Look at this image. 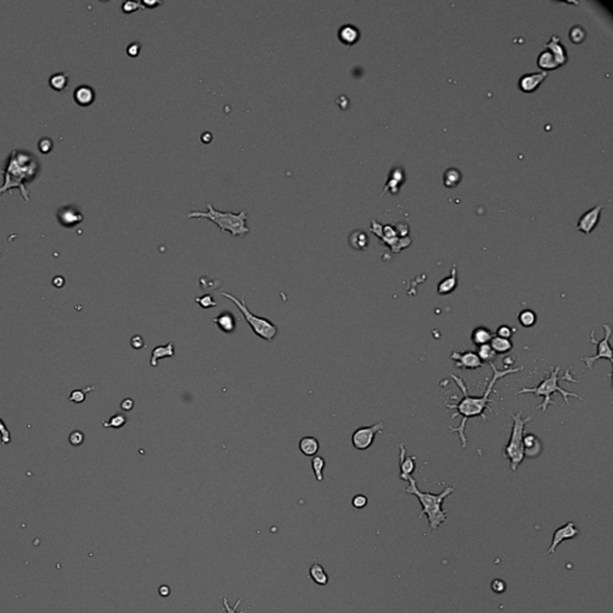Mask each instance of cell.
I'll return each mask as SVG.
<instances>
[{
	"label": "cell",
	"instance_id": "7402d4cb",
	"mask_svg": "<svg viewBox=\"0 0 613 613\" xmlns=\"http://www.w3.org/2000/svg\"><path fill=\"white\" fill-rule=\"evenodd\" d=\"M458 287V270L457 265H453L451 270V274L442 279L437 285V293L440 295H449L452 294Z\"/></svg>",
	"mask_w": 613,
	"mask_h": 613
},
{
	"label": "cell",
	"instance_id": "2e32d148",
	"mask_svg": "<svg viewBox=\"0 0 613 613\" xmlns=\"http://www.w3.org/2000/svg\"><path fill=\"white\" fill-rule=\"evenodd\" d=\"M547 77V72L540 71V72H532V74H526L521 76L519 79V87L524 92H533L534 90L538 89V86L541 84V81Z\"/></svg>",
	"mask_w": 613,
	"mask_h": 613
},
{
	"label": "cell",
	"instance_id": "44dd1931",
	"mask_svg": "<svg viewBox=\"0 0 613 613\" xmlns=\"http://www.w3.org/2000/svg\"><path fill=\"white\" fill-rule=\"evenodd\" d=\"M75 102L80 107H87L95 101V91L91 86L80 85L74 92Z\"/></svg>",
	"mask_w": 613,
	"mask_h": 613
},
{
	"label": "cell",
	"instance_id": "7bdbcfd3",
	"mask_svg": "<svg viewBox=\"0 0 613 613\" xmlns=\"http://www.w3.org/2000/svg\"><path fill=\"white\" fill-rule=\"evenodd\" d=\"M52 148H53V142H52L51 139L43 138V139H41L40 142H39V150L42 153L46 154V153H51Z\"/></svg>",
	"mask_w": 613,
	"mask_h": 613
},
{
	"label": "cell",
	"instance_id": "f6af8a7d",
	"mask_svg": "<svg viewBox=\"0 0 613 613\" xmlns=\"http://www.w3.org/2000/svg\"><path fill=\"white\" fill-rule=\"evenodd\" d=\"M131 346H132L134 350L143 349V347L145 346V341L144 339H143L142 335H139V334L133 335L132 339H131Z\"/></svg>",
	"mask_w": 613,
	"mask_h": 613
},
{
	"label": "cell",
	"instance_id": "52a82bcc",
	"mask_svg": "<svg viewBox=\"0 0 613 613\" xmlns=\"http://www.w3.org/2000/svg\"><path fill=\"white\" fill-rule=\"evenodd\" d=\"M221 296L230 300L233 305L240 309L241 313L243 314L244 319H246L247 321V323L250 326L252 331L258 335L259 338H261V339H264L266 341H272L274 338L277 337V334H278V328H277V326L274 325L272 321L266 319V317H260V316L254 315L252 311L248 309L246 301H244L243 299L240 300V299H237V297L233 296V295L228 294V293H221Z\"/></svg>",
	"mask_w": 613,
	"mask_h": 613
},
{
	"label": "cell",
	"instance_id": "9c48e42d",
	"mask_svg": "<svg viewBox=\"0 0 613 613\" xmlns=\"http://www.w3.org/2000/svg\"><path fill=\"white\" fill-rule=\"evenodd\" d=\"M383 429H384L383 422L375 423V424L370 425V427L358 428L357 430H355V433L352 434V437H351L352 446L355 447L357 451H366V449H369L370 447L373 446L376 436H378L379 434H381L382 431H383Z\"/></svg>",
	"mask_w": 613,
	"mask_h": 613
},
{
	"label": "cell",
	"instance_id": "b9f144b4",
	"mask_svg": "<svg viewBox=\"0 0 613 613\" xmlns=\"http://www.w3.org/2000/svg\"><path fill=\"white\" fill-rule=\"evenodd\" d=\"M69 441L74 447L80 446L81 443L84 442V434L81 433V431H74V433H71V435H70Z\"/></svg>",
	"mask_w": 613,
	"mask_h": 613
},
{
	"label": "cell",
	"instance_id": "4fadbf2b",
	"mask_svg": "<svg viewBox=\"0 0 613 613\" xmlns=\"http://www.w3.org/2000/svg\"><path fill=\"white\" fill-rule=\"evenodd\" d=\"M601 210H603V205H598L586 211L577 222L576 229L581 232L587 233V235L591 233L594 230V228L597 227L598 222H599Z\"/></svg>",
	"mask_w": 613,
	"mask_h": 613
},
{
	"label": "cell",
	"instance_id": "d6986e66",
	"mask_svg": "<svg viewBox=\"0 0 613 613\" xmlns=\"http://www.w3.org/2000/svg\"><path fill=\"white\" fill-rule=\"evenodd\" d=\"M544 47L554 55L559 65L565 64V61H567V49H565L564 45L560 42L558 36H556V35L551 36V39L545 43Z\"/></svg>",
	"mask_w": 613,
	"mask_h": 613
},
{
	"label": "cell",
	"instance_id": "681fc988",
	"mask_svg": "<svg viewBox=\"0 0 613 613\" xmlns=\"http://www.w3.org/2000/svg\"><path fill=\"white\" fill-rule=\"evenodd\" d=\"M158 594L160 595V597L167 598V597H169V595H170V588H169V587L165 586V585L160 586L159 588H158Z\"/></svg>",
	"mask_w": 613,
	"mask_h": 613
},
{
	"label": "cell",
	"instance_id": "8fae6325",
	"mask_svg": "<svg viewBox=\"0 0 613 613\" xmlns=\"http://www.w3.org/2000/svg\"><path fill=\"white\" fill-rule=\"evenodd\" d=\"M451 360L455 363V367L462 370H475L484 367V363L473 351H454L451 355Z\"/></svg>",
	"mask_w": 613,
	"mask_h": 613
},
{
	"label": "cell",
	"instance_id": "30bf717a",
	"mask_svg": "<svg viewBox=\"0 0 613 613\" xmlns=\"http://www.w3.org/2000/svg\"><path fill=\"white\" fill-rule=\"evenodd\" d=\"M579 534H580V530L577 528V526L574 524L573 521H569L565 525H563V526L558 527L553 532L552 541H551L550 547H548V550L546 551V554L547 556L553 554L554 552H556V548L558 547L559 544H562V542L565 541V540L576 538Z\"/></svg>",
	"mask_w": 613,
	"mask_h": 613
},
{
	"label": "cell",
	"instance_id": "f35d334b",
	"mask_svg": "<svg viewBox=\"0 0 613 613\" xmlns=\"http://www.w3.org/2000/svg\"><path fill=\"white\" fill-rule=\"evenodd\" d=\"M242 600H243V599H242V598H240V599H238L237 601H236L235 606L232 607V606H230L229 600H228V598H227V597H223V598H222V601H223V607H224V610H226V613H244V612H246L247 610H246V611H241V612H238V611H237V609H238V607H240V605H241Z\"/></svg>",
	"mask_w": 613,
	"mask_h": 613
},
{
	"label": "cell",
	"instance_id": "1f68e13d",
	"mask_svg": "<svg viewBox=\"0 0 613 613\" xmlns=\"http://www.w3.org/2000/svg\"><path fill=\"white\" fill-rule=\"evenodd\" d=\"M67 83H69V75L66 74H57L53 75L49 79L52 89L57 90V91H63L65 89Z\"/></svg>",
	"mask_w": 613,
	"mask_h": 613
},
{
	"label": "cell",
	"instance_id": "ab89813d",
	"mask_svg": "<svg viewBox=\"0 0 613 613\" xmlns=\"http://www.w3.org/2000/svg\"><path fill=\"white\" fill-rule=\"evenodd\" d=\"M0 436H1V445L6 446L11 442V434L6 425L0 419Z\"/></svg>",
	"mask_w": 613,
	"mask_h": 613
},
{
	"label": "cell",
	"instance_id": "83f0119b",
	"mask_svg": "<svg viewBox=\"0 0 613 613\" xmlns=\"http://www.w3.org/2000/svg\"><path fill=\"white\" fill-rule=\"evenodd\" d=\"M349 243L353 249L356 250H364L369 244V238L368 235L362 230H355L351 232L349 237Z\"/></svg>",
	"mask_w": 613,
	"mask_h": 613
},
{
	"label": "cell",
	"instance_id": "7dc6e473",
	"mask_svg": "<svg viewBox=\"0 0 613 613\" xmlns=\"http://www.w3.org/2000/svg\"><path fill=\"white\" fill-rule=\"evenodd\" d=\"M120 407H121V410H124V411H131V410H133V407H134V401H133L132 399L126 398V399H125V400H122V401H121Z\"/></svg>",
	"mask_w": 613,
	"mask_h": 613
},
{
	"label": "cell",
	"instance_id": "d590c367",
	"mask_svg": "<svg viewBox=\"0 0 613 613\" xmlns=\"http://www.w3.org/2000/svg\"><path fill=\"white\" fill-rule=\"evenodd\" d=\"M194 301L197 305H199L201 308L204 309H210L214 308V306H217V302L215 301L214 296L210 294H205L200 297H195Z\"/></svg>",
	"mask_w": 613,
	"mask_h": 613
},
{
	"label": "cell",
	"instance_id": "f1b7e54d",
	"mask_svg": "<svg viewBox=\"0 0 613 613\" xmlns=\"http://www.w3.org/2000/svg\"><path fill=\"white\" fill-rule=\"evenodd\" d=\"M461 171L457 168H448L443 174V183L448 188H454L460 183Z\"/></svg>",
	"mask_w": 613,
	"mask_h": 613
},
{
	"label": "cell",
	"instance_id": "7c38bea8",
	"mask_svg": "<svg viewBox=\"0 0 613 613\" xmlns=\"http://www.w3.org/2000/svg\"><path fill=\"white\" fill-rule=\"evenodd\" d=\"M57 218L63 227L74 228L75 226H77V224H79L83 222L84 216L79 210L77 209V207L69 205V206L61 207V209L58 210Z\"/></svg>",
	"mask_w": 613,
	"mask_h": 613
},
{
	"label": "cell",
	"instance_id": "484cf974",
	"mask_svg": "<svg viewBox=\"0 0 613 613\" xmlns=\"http://www.w3.org/2000/svg\"><path fill=\"white\" fill-rule=\"evenodd\" d=\"M538 66L546 72V71H551V70L557 69V67H559L560 65L558 64V61H557L556 58H554V55L551 53L548 49H545V51H542L541 53L539 54Z\"/></svg>",
	"mask_w": 613,
	"mask_h": 613
},
{
	"label": "cell",
	"instance_id": "cb8c5ba5",
	"mask_svg": "<svg viewBox=\"0 0 613 613\" xmlns=\"http://www.w3.org/2000/svg\"><path fill=\"white\" fill-rule=\"evenodd\" d=\"M493 335L495 334H493L489 328H486V327H477V328H474L473 331H472L471 340L472 343L478 347L485 345V344H489Z\"/></svg>",
	"mask_w": 613,
	"mask_h": 613
},
{
	"label": "cell",
	"instance_id": "ba28073f",
	"mask_svg": "<svg viewBox=\"0 0 613 613\" xmlns=\"http://www.w3.org/2000/svg\"><path fill=\"white\" fill-rule=\"evenodd\" d=\"M604 331H605V335H604V338L601 340H597L595 339V329H592L591 332V338H589V341H591L593 345L597 346V353L593 356H585V357L581 358V361L585 363L586 368L588 370H591L592 368L594 367V364L597 363L599 360H607L610 362V363L613 364V356H612V347L611 344H610V339H611L612 337V328L611 326L605 325L603 326Z\"/></svg>",
	"mask_w": 613,
	"mask_h": 613
},
{
	"label": "cell",
	"instance_id": "ffe728a7",
	"mask_svg": "<svg viewBox=\"0 0 613 613\" xmlns=\"http://www.w3.org/2000/svg\"><path fill=\"white\" fill-rule=\"evenodd\" d=\"M360 36H361L360 30H358V28L353 24L341 25V27L339 28V31H338V37H339V40L344 43V45H347V46L355 45V43L360 40Z\"/></svg>",
	"mask_w": 613,
	"mask_h": 613
},
{
	"label": "cell",
	"instance_id": "d6a6232c",
	"mask_svg": "<svg viewBox=\"0 0 613 613\" xmlns=\"http://www.w3.org/2000/svg\"><path fill=\"white\" fill-rule=\"evenodd\" d=\"M475 353H477L478 357L480 358V361L483 362V363H485V362H487V363H492V360L496 357V353L491 349L490 344H485V345L478 346V350Z\"/></svg>",
	"mask_w": 613,
	"mask_h": 613
},
{
	"label": "cell",
	"instance_id": "4316f807",
	"mask_svg": "<svg viewBox=\"0 0 613 613\" xmlns=\"http://www.w3.org/2000/svg\"><path fill=\"white\" fill-rule=\"evenodd\" d=\"M489 344H490V346H491V349L495 351L496 355H504V353L510 352L514 347V344L512 340L504 339V338H500V337H497V335H493L492 339L490 340Z\"/></svg>",
	"mask_w": 613,
	"mask_h": 613
},
{
	"label": "cell",
	"instance_id": "6da1fadb",
	"mask_svg": "<svg viewBox=\"0 0 613 613\" xmlns=\"http://www.w3.org/2000/svg\"><path fill=\"white\" fill-rule=\"evenodd\" d=\"M489 364L492 369V378L487 381V386L481 396L471 395L468 392V387H467V384L465 383V381H463L462 379L459 378L458 375H455V374H451V375H449L451 376V379H453V381L457 383V386L459 387V389L462 392V395H463V398L455 405L445 402V406L448 408V410L453 411V413H452V418H451L452 422H453L457 417H461V422H460L459 427L449 428V431L458 434V437H459V440L461 442V447H462V448H466L467 443H468V440H467L466 431H465L468 419H471V418H481L484 420L486 419V413H485L486 410L489 408L490 404H493V400L491 399V394L495 393V389H493L495 384L497 383L500 380H502V379L506 378L507 375H510V374H515V373H520L525 369L524 367H518V368H508V369H504V370H498L493 363H489Z\"/></svg>",
	"mask_w": 613,
	"mask_h": 613
},
{
	"label": "cell",
	"instance_id": "5bb4252c",
	"mask_svg": "<svg viewBox=\"0 0 613 613\" xmlns=\"http://www.w3.org/2000/svg\"><path fill=\"white\" fill-rule=\"evenodd\" d=\"M416 457L406 454V447L402 443L399 445V466H400V479L407 481L408 478L412 477L414 469H416Z\"/></svg>",
	"mask_w": 613,
	"mask_h": 613
},
{
	"label": "cell",
	"instance_id": "c3c4849f",
	"mask_svg": "<svg viewBox=\"0 0 613 613\" xmlns=\"http://www.w3.org/2000/svg\"><path fill=\"white\" fill-rule=\"evenodd\" d=\"M139 52H140V45H138V43H132V45L128 46L127 53L128 55H131V57H137Z\"/></svg>",
	"mask_w": 613,
	"mask_h": 613
},
{
	"label": "cell",
	"instance_id": "816d5d0a",
	"mask_svg": "<svg viewBox=\"0 0 613 613\" xmlns=\"http://www.w3.org/2000/svg\"><path fill=\"white\" fill-rule=\"evenodd\" d=\"M433 613H435V612H433Z\"/></svg>",
	"mask_w": 613,
	"mask_h": 613
},
{
	"label": "cell",
	"instance_id": "d4e9b609",
	"mask_svg": "<svg viewBox=\"0 0 613 613\" xmlns=\"http://www.w3.org/2000/svg\"><path fill=\"white\" fill-rule=\"evenodd\" d=\"M309 577L319 586H326L329 581L328 575H327L325 569H323L322 565L319 564V563L315 562V560L313 564H311V567L309 568Z\"/></svg>",
	"mask_w": 613,
	"mask_h": 613
},
{
	"label": "cell",
	"instance_id": "60d3db41",
	"mask_svg": "<svg viewBox=\"0 0 613 613\" xmlns=\"http://www.w3.org/2000/svg\"><path fill=\"white\" fill-rule=\"evenodd\" d=\"M368 504V497L364 495H356L352 498V506L356 509H363Z\"/></svg>",
	"mask_w": 613,
	"mask_h": 613
},
{
	"label": "cell",
	"instance_id": "74e56055",
	"mask_svg": "<svg viewBox=\"0 0 613 613\" xmlns=\"http://www.w3.org/2000/svg\"><path fill=\"white\" fill-rule=\"evenodd\" d=\"M491 591L495 594H503L507 591L506 581L502 579H495L491 582Z\"/></svg>",
	"mask_w": 613,
	"mask_h": 613
},
{
	"label": "cell",
	"instance_id": "836d02e7",
	"mask_svg": "<svg viewBox=\"0 0 613 613\" xmlns=\"http://www.w3.org/2000/svg\"><path fill=\"white\" fill-rule=\"evenodd\" d=\"M127 423V418L125 414L116 413L109 418L107 422H102L104 428H113V429H120Z\"/></svg>",
	"mask_w": 613,
	"mask_h": 613
},
{
	"label": "cell",
	"instance_id": "5b68a950",
	"mask_svg": "<svg viewBox=\"0 0 613 613\" xmlns=\"http://www.w3.org/2000/svg\"><path fill=\"white\" fill-rule=\"evenodd\" d=\"M186 218H205L218 226L221 231L230 232L233 237H244L250 231L247 226L246 211H240L238 214L231 211L222 212L215 209L212 204H207V211H191L186 215Z\"/></svg>",
	"mask_w": 613,
	"mask_h": 613
},
{
	"label": "cell",
	"instance_id": "e575fe53",
	"mask_svg": "<svg viewBox=\"0 0 613 613\" xmlns=\"http://www.w3.org/2000/svg\"><path fill=\"white\" fill-rule=\"evenodd\" d=\"M569 39L573 43H581L586 39V31L581 25H574L569 31Z\"/></svg>",
	"mask_w": 613,
	"mask_h": 613
},
{
	"label": "cell",
	"instance_id": "4dcf8cb0",
	"mask_svg": "<svg viewBox=\"0 0 613 613\" xmlns=\"http://www.w3.org/2000/svg\"><path fill=\"white\" fill-rule=\"evenodd\" d=\"M311 468H313L315 478H316L317 481H323V469H325L326 467V460L323 459L322 457H319V455H315V457L311 458Z\"/></svg>",
	"mask_w": 613,
	"mask_h": 613
},
{
	"label": "cell",
	"instance_id": "e0dca14e",
	"mask_svg": "<svg viewBox=\"0 0 613 613\" xmlns=\"http://www.w3.org/2000/svg\"><path fill=\"white\" fill-rule=\"evenodd\" d=\"M542 452V443L536 435L526 433L524 435V454L525 458L534 459Z\"/></svg>",
	"mask_w": 613,
	"mask_h": 613
},
{
	"label": "cell",
	"instance_id": "f546056e",
	"mask_svg": "<svg viewBox=\"0 0 613 613\" xmlns=\"http://www.w3.org/2000/svg\"><path fill=\"white\" fill-rule=\"evenodd\" d=\"M518 319L522 327L531 328V327H533L536 323L538 316H536V314L534 313L532 309H524V310H521L520 313H519Z\"/></svg>",
	"mask_w": 613,
	"mask_h": 613
},
{
	"label": "cell",
	"instance_id": "bcb514c9",
	"mask_svg": "<svg viewBox=\"0 0 613 613\" xmlns=\"http://www.w3.org/2000/svg\"><path fill=\"white\" fill-rule=\"evenodd\" d=\"M139 4L138 2H133V1H127L125 2L124 5H122V10H124V12H133V11H136L137 8H138Z\"/></svg>",
	"mask_w": 613,
	"mask_h": 613
},
{
	"label": "cell",
	"instance_id": "9a60e30c",
	"mask_svg": "<svg viewBox=\"0 0 613 613\" xmlns=\"http://www.w3.org/2000/svg\"><path fill=\"white\" fill-rule=\"evenodd\" d=\"M214 323L220 328V331L223 333L231 334L237 328V321L238 319L232 314L230 310H223L220 315L212 319Z\"/></svg>",
	"mask_w": 613,
	"mask_h": 613
},
{
	"label": "cell",
	"instance_id": "8992f818",
	"mask_svg": "<svg viewBox=\"0 0 613 613\" xmlns=\"http://www.w3.org/2000/svg\"><path fill=\"white\" fill-rule=\"evenodd\" d=\"M513 428L509 441L503 448V458L509 460L512 471H518L522 461L525 460L524 454V435L526 434V425L532 420V416L522 417V412L512 414Z\"/></svg>",
	"mask_w": 613,
	"mask_h": 613
},
{
	"label": "cell",
	"instance_id": "3957f363",
	"mask_svg": "<svg viewBox=\"0 0 613 613\" xmlns=\"http://www.w3.org/2000/svg\"><path fill=\"white\" fill-rule=\"evenodd\" d=\"M39 170V163L28 153H20L13 150L8 157L7 167L4 170V186L0 187V194L10 191L11 188H19L23 198L29 201V192L24 187L36 176Z\"/></svg>",
	"mask_w": 613,
	"mask_h": 613
},
{
	"label": "cell",
	"instance_id": "8d00e7d4",
	"mask_svg": "<svg viewBox=\"0 0 613 613\" xmlns=\"http://www.w3.org/2000/svg\"><path fill=\"white\" fill-rule=\"evenodd\" d=\"M515 332H516V329L514 328V327L502 325L498 327L497 331H496V335L500 338H504V339H512V337Z\"/></svg>",
	"mask_w": 613,
	"mask_h": 613
},
{
	"label": "cell",
	"instance_id": "ac0fdd59",
	"mask_svg": "<svg viewBox=\"0 0 613 613\" xmlns=\"http://www.w3.org/2000/svg\"><path fill=\"white\" fill-rule=\"evenodd\" d=\"M174 356H175L174 341H170V343L165 344V345L156 346L153 350V353H151L150 366L153 368H156L157 366H158L159 360H163V358H171V357H174Z\"/></svg>",
	"mask_w": 613,
	"mask_h": 613
},
{
	"label": "cell",
	"instance_id": "ee69618b",
	"mask_svg": "<svg viewBox=\"0 0 613 613\" xmlns=\"http://www.w3.org/2000/svg\"><path fill=\"white\" fill-rule=\"evenodd\" d=\"M70 400L74 402H77V404H80V402H83L84 400H85V390L84 389L74 390V392L70 394Z\"/></svg>",
	"mask_w": 613,
	"mask_h": 613
},
{
	"label": "cell",
	"instance_id": "603a6c76",
	"mask_svg": "<svg viewBox=\"0 0 613 613\" xmlns=\"http://www.w3.org/2000/svg\"><path fill=\"white\" fill-rule=\"evenodd\" d=\"M299 448L301 453L306 457H315L320 449V442L316 437L313 436H306L301 439L299 443Z\"/></svg>",
	"mask_w": 613,
	"mask_h": 613
},
{
	"label": "cell",
	"instance_id": "277c9868",
	"mask_svg": "<svg viewBox=\"0 0 613 613\" xmlns=\"http://www.w3.org/2000/svg\"><path fill=\"white\" fill-rule=\"evenodd\" d=\"M408 486L405 489V493L413 495L418 498L422 509L419 512V518L427 515L429 527L431 531H436L441 527V525L447 521V510L443 509V502L447 497L455 491L454 486H447L440 493L423 492L417 486V481L413 477L408 478Z\"/></svg>",
	"mask_w": 613,
	"mask_h": 613
},
{
	"label": "cell",
	"instance_id": "7a4b0ae2",
	"mask_svg": "<svg viewBox=\"0 0 613 613\" xmlns=\"http://www.w3.org/2000/svg\"><path fill=\"white\" fill-rule=\"evenodd\" d=\"M559 373H560L559 366L552 367L551 368L550 373H548L547 375L542 379V381L540 382L539 384H536V386H534V387H524L522 389L519 390V392H516V395H518V394L520 395V394L531 393V394H534V395L542 398L541 404H539V406H538V408L541 411V412H546L548 406H551V405H552V406H556V404H554V401L552 400V395L556 393H559L560 395H562L563 401H564L567 405H570L569 398H576L577 400H582V398H581L579 394L569 392V390H565L564 388H562L559 386L560 380L571 382V383H577V382H580L579 380H576L575 376L571 374V367H569L562 376H559Z\"/></svg>",
	"mask_w": 613,
	"mask_h": 613
},
{
	"label": "cell",
	"instance_id": "f907efd6",
	"mask_svg": "<svg viewBox=\"0 0 613 613\" xmlns=\"http://www.w3.org/2000/svg\"><path fill=\"white\" fill-rule=\"evenodd\" d=\"M64 284H65V280H64L63 277L58 276V277H55V278L53 279V285H54V287L61 288V287H64Z\"/></svg>",
	"mask_w": 613,
	"mask_h": 613
}]
</instances>
